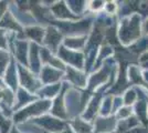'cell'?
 <instances>
[{"instance_id":"1","label":"cell","mask_w":148,"mask_h":133,"mask_svg":"<svg viewBox=\"0 0 148 133\" xmlns=\"http://www.w3.org/2000/svg\"><path fill=\"white\" fill-rule=\"evenodd\" d=\"M74 127H75L77 133H90V131H91V127L82 121H76L74 124Z\"/></svg>"}]
</instances>
